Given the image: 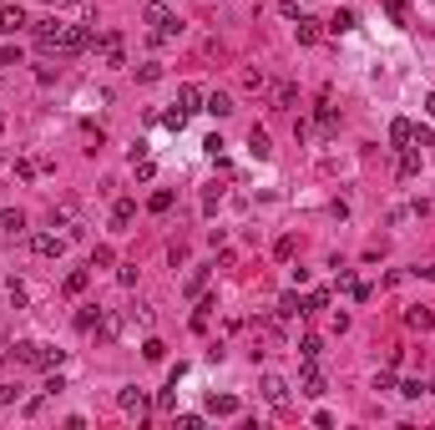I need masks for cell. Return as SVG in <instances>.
I'll return each instance as SVG.
<instances>
[{
  "label": "cell",
  "instance_id": "1",
  "mask_svg": "<svg viewBox=\"0 0 435 430\" xmlns=\"http://www.w3.org/2000/svg\"><path fill=\"white\" fill-rule=\"evenodd\" d=\"M10 359L31 364V370H51V364H61V349H51L41 340H16V344H10Z\"/></svg>",
  "mask_w": 435,
  "mask_h": 430
},
{
  "label": "cell",
  "instance_id": "2",
  "mask_svg": "<svg viewBox=\"0 0 435 430\" xmlns=\"http://www.w3.org/2000/svg\"><path fill=\"white\" fill-rule=\"evenodd\" d=\"M142 21L152 25V41H177V36H183V21H177L162 0H152V5L142 10Z\"/></svg>",
  "mask_w": 435,
  "mask_h": 430
},
{
  "label": "cell",
  "instance_id": "3",
  "mask_svg": "<svg viewBox=\"0 0 435 430\" xmlns=\"http://www.w3.org/2000/svg\"><path fill=\"white\" fill-rule=\"evenodd\" d=\"M92 46V31H86V25H66V31H61V56H76V51H86Z\"/></svg>",
  "mask_w": 435,
  "mask_h": 430
},
{
  "label": "cell",
  "instance_id": "4",
  "mask_svg": "<svg viewBox=\"0 0 435 430\" xmlns=\"http://www.w3.org/2000/svg\"><path fill=\"white\" fill-rule=\"evenodd\" d=\"M299 395H309V400H319V395H324V370H319L314 359H304V375H299Z\"/></svg>",
  "mask_w": 435,
  "mask_h": 430
},
{
  "label": "cell",
  "instance_id": "5",
  "mask_svg": "<svg viewBox=\"0 0 435 430\" xmlns=\"http://www.w3.org/2000/svg\"><path fill=\"white\" fill-rule=\"evenodd\" d=\"M61 31H66L61 21H36L31 25V36H36V46H41V51H56L61 46Z\"/></svg>",
  "mask_w": 435,
  "mask_h": 430
},
{
  "label": "cell",
  "instance_id": "6",
  "mask_svg": "<svg viewBox=\"0 0 435 430\" xmlns=\"http://www.w3.org/2000/svg\"><path fill=\"white\" fill-rule=\"evenodd\" d=\"M31 249L41 253V258H61V253H66V238H56V233H36Z\"/></svg>",
  "mask_w": 435,
  "mask_h": 430
},
{
  "label": "cell",
  "instance_id": "7",
  "mask_svg": "<svg viewBox=\"0 0 435 430\" xmlns=\"http://www.w3.org/2000/svg\"><path fill=\"white\" fill-rule=\"evenodd\" d=\"M25 10L21 5H0V36H16V31H25Z\"/></svg>",
  "mask_w": 435,
  "mask_h": 430
},
{
  "label": "cell",
  "instance_id": "8",
  "mask_svg": "<svg viewBox=\"0 0 435 430\" xmlns=\"http://www.w3.org/2000/svg\"><path fill=\"white\" fill-rule=\"evenodd\" d=\"M117 405L127 410V415H147V395L137 385H127V390H117Z\"/></svg>",
  "mask_w": 435,
  "mask_h": 430
},
{
  "label": "cell",
  "instance_id": "9",
  "mask_svg": "<svg viewBox=\"0 0 435 430\" xmlns=\"http://www.w3.org/2000/svg\"><path fill=\"white\" fill-rule=\"evenodd\" d=\"M132 218H137V203L132 198H117V207H111V233H127V228H132Z\"/></svg>",
  "mask_w": 435,
  "mask_h": 430
},
{
  "label": "cell",
  "instance_id": "10",
  "mask_svg": "<svg viewBox=\"0 0 435 430\" xmlns=\"http://www.w3.org/2000/svg\"><path fill=\"white\" fill-rule=\"evenodd\" d=\"M263 400H268V405H289V380H278V375H263Z\"/></svg>",
  "mask_w": 435,
  "mask_h": 430
},
{
  "label": "cell",
  "instance_id": "11",
  "mask_svg": "<svg viewBox=\"0 0 435 430\" xmlns=\"http://www.w3.org/2000/svg\"><path fill=\"white\" fill-rule=\"evenodd\" d=\"M390 142H395V147H415V122L395 116V122H390Z\"/></svg>",
  "mask_w": 435,
  "mask_h": 430
},
{
  "label": "cell",
  "instance_id": "12",
  "mask_svg": "<svg viewBox=\"0 0 435 430\" xmlns=\"http://www.w3.org/2000/svg\"><path fill=\"white\" fill-rule=\"evenodd\" d=\"M293 31H299V46H314L319 36H324V21H314V16H299V25H293Z\"/></svg>",
  "mask_w": 435,
  "mask_h": 430
},
{
  "label": "cell",
  "instance_id": "13",
  "mask_svg": "<svg viewBox=\"0 0 435 430\" xmlns=\"http://www.w3.org/2000/svg\"><path fill=\"white\" fill-rule=\"evenodd\" d=\"M274 107L278 112H293V107H299V86H293V81H278L274 86Z\"/></svg>",
  "mask_w": 435,
  "mask_h": 430
},
{
  "label": "cell",
  "instance_id": "14",
  "mask_svg": "<svg viewBox=\"0 0 435 430\" xmlns=\"http://www.w3.org/2000/svg\"><path fill=\"white\" fill-rule=\"evenodd\" d=\"M0 233H10V238H21V233H25V213H21V207H5V213H0Z\"/></svg>",
  "mask_w": 435,
  "mask_h": 430
},
{
  "label": "cell",
  "instance_id": "15",
  "mask_svg": "<svg viewBox=\"0 0 435 430\" xmlns=\"http://www.w3.org/2000/svg\"><path fill=\"white\" fill-rule=\"evenodd\" d=\"M177 107H183V112H202V91H198L193 81L177 86Z\"/></svg>",
  "mask_w": 435,
  "mask_h": 430
},
{
  "label": "cell",
  "instance_id": "16",
  "mask_svg": "<svg viewBox=\"0 0 435 430\" xmlns=\"http://www.w3.org/2000/svg\"><path fill=\"white\" fill-rule=\"evenodd\" d=\"M101 314H107V309H96V304H86V309H81V314H76V329H81V334H92V329H96V324H101Z\"/></svg>",
  "mask_w": 435,
  "mask_h": 430
},
{
  "label": "cell",
  "instance_id": "17",
  "mask_svg": "<svg viewBox=\"0 0 435 430\" xmlns=\"http://www.w3.org/2000/svg\"><path fill=\"white\" fill-rule=\"evenodd\" d=\"M248 152H253V157H268V152H274V147H268V132H263V127H253V132H248Z\"/></svg>",
  "mask_w": 435,
  "mask_h": 430
},
{
  "label": "cell",
  "instance_id": "18",
  "mask_svg": "<svg viewBox=\"0 0 435 430\" xmlns=\"http://www.w3.org/2000/svg\"><path fill=\"white\" fill-rule=\"evenodd\" d=\"M202 112H213V116H233V97L213 91V97H208V107H202Z\"/></svg>",
  "mask_w": 435,
  "mask_h": 430
},
{
  "label": "cell",
  "instance_id": "19",
  "mask_svg": "<svg viewBox=\"0 0 435 430\" xmlns=\"http://www.w3.org/2000/svg\"><path fill=\"white\" fill-rule=\"evenodd\" d=\"M405 324H410V329H420V334H425L430 324H435V314H430V309H405Z\"/></svg>",
  "mask_w": 435,
  "mask_h": 430
},
{
  "label": "cell",
  "instance_id": "20",
  "mask_svg": "<svg viewBox=\"0 0 435 430\" xmlns=\"http://www.w3.org/2000/svg\"><path fill=\"white\" fill-rule=\"evenodd\" d=\"M420 173V152L415 147H400V177H415Z\"/></svg>",
  "mask_w": 435,
  "mask_h": 430
},
{
  "label": "cell",
  "instance_id": "21",
  "mask_svg": "<svg viewBox=\"0 0 435 430\" xmlns=\"http://www.w3.org/2000/svg\"><path fill=\"white\" fill-rule=\"evenodd\" d=\"M213 309H218V304H213V299H202V304L193 309V329H198V334H202V329H208V319H213Z\"/></svg>",
  "mask_w": 435,
  "mask_h": 430
},
{
  "label": "cell",
  "instance_id": "22",
  "mask_svg": "<svg viewBox=\"0 0 435 430\" xmlns=\"http://www.w3.org/2000/svg\"><path fill=\"white\" fill-rule=\"evenodd\" d=\"M208 410H213V415H238V400H233V395H213Z\"/></svg>",
  "mask_w": 435,
  "mask_h": 430
},
{
  "label": "cell",
  "instance_id": "23",
  "mask_svg": "<svg viewBox=\"0 0 435 430\" xmlns=\"http://www.w3.org/2000/svg\"><path fill=\"white\" fill-rule=\"evenodd\" d=\"M96 334H101V340H117V334H122V319H117V314H101Z\"/></svg>",
  "mask_w": 435,
  "mask_h": 430
},
{
  "label": "cell",
  "instance_id": "24",
  "mask_svg": "<svg viewBox=\"0 0 435 430\" xmlns=\"http://www.w3.org/2000/svg\"><path fill=\"white\" fill-rule=\"evenodd\" d=\"M278 314H284V319L304 314V299H299V294H284V299H278Z\"/></svg>",
  "mask_w": 435,
  "mask_h": 430
},
{
  "label": "cell",
  "instance_id": "25",
  "mask_svg": "<svg viewBox=\"0 0 435 430\" xmlns=\"http://www.w3.org/2000/svg\"><path fill=\"white\" fill-rule=\"evenodd\" d=\"M147 207H152V213H168V207H172V188H157L147 198Z\"/></svg>",
  "mask_w": 435,
  "mask_h": 430
},
{
  "label": "cell",
  "instance_id": "26",
  "mask_svg": "<svg viewBox=\"0 0 435 430\" xmlns=\"http://www.w3.org/2000/svg\"><path fill=\"white\" fill-rule=\"evenodd\" d=\"M86 283H92V273H86V268H71L66 273V294H81Z\"/></svg>",
  "mask_w": 435,
  "mask_h": 430
},
{
  "label": "cell",
  "instance_id": "27",
  "mask_svg": "<svg viewBox=\"0 0 435 430\" xmlns=\"http://www.w3.org/2000/svg\"><path fill=\"white\" fill-rule=\"evenodd\" d=\"M259 334H263V344H284V329H278V319H263V324H259Z\"/></svg>",
  "mask_w": 435,
  "mask_h": 430
},
{
  "label": "cell",
  "instance_id": "28",
  "mask_svg": "<svg viewBox=\"0 0 435 430\" xmlns=\"http://www.w3.org/2000/svg\"><path fill=\"white\" fill-rule=\"evenodd\" d=\"M111 264H117V253H111L107 243H96L92 249V268H111Z\"/></svg>",
  "mask_w": 435,
  "mask_h": 430
},
{
  "label": "cell",
  "instance_id": "29",
  "mask_svg": "<svg viewBox=\"0 0 435 430\" xmlns=\"http://www.w3.org/2000/svg\"><path fill=\"white\" fill-rule=\"evenodd\" d=\"M395 390H400L405 400H420V395H430V385H425V380H405V385H395Z\"/></svg>",
  "mask_w": 435,
  "mask_h": 430
},
{
  "label": "cell",
  "instance_id": "30",
  "mask_svg": "<svg viewBox=\"0 0 435 430\" xmlns=\"http://www.w3.org/2000/svg\"><path fill=\"white\" fill-rule=\"evenodd\" d=\"M137 81H162V66H157V61H142V66H137Z\"/></svg>",
  "mask_w": 435,
  "mask_h": 430
},
{
  "label": "cell",
  "instance_id": "31",
  "mask_svg": "<svg viewBox=\"0 0 435 430\" xmlns=\"http://www.w3.org/2000/svg\"><path fill=\"white\" fill-rule=\"evenodd\" d=\"M36 173H41V162H36V157H21V162H16V177H21V182H31Z\"/></svg>",
  "mask_w": 435,
  "mask_h": 430
},
{
  "label": "cell",
  "instance_id": "32",
  "mask_svg": "<svg viewBox=\"0 0 435 430\" xmlns=\"http://www.w3.org/2000/svg\"><path fill=\"white\" fill-rule=\"evenodd\" d=\"M132 167H137V177H142V182L157 177V162H152V157H132Z\"/></svg>",
  "mask_w": 435,
  "mask_h": 430
},
{
  "label": "cell",
  "instance_id": "33",
  "mask_svg": "<svg viewBox=\"0 0 435 430\" xmlns=\"http://www.w3.org/2000/svg\"><path fill=\"white\" fill-rule=\"evenodd\" d=\"M16 400H21V385H10V380H0V410H5V405H16Z\"/></svg>",
  "mask_w": 435,
  "mask_h": 430
},
{
  "label": "cell",
  "instance_id": "34",
  "mask_svg": "<svg viewBox=\"0 0 435 430\" xmlns=\"http://www.w3.org/2000/svg\"><path fill=\"white\" fill-rule=\"evenodd\" d=\"M202 289H208V268H193L187 273V294H202Z\"/></svg>",
  "mask_w": 435,
  "mask_h": 430
},
{
  "label": "cell",
  "instance_id": "35",
  "mask_svg": "<svg viewBox=\"0 0 435 430\" xmlns=\"http://www.w3.org/2000/svg\"><path fill=\"white\" fill-rule=\"evenodd\" d=\"M324 304H329V294H324V289H314L309 299H304V314H319V309H324Z\"/></svg>",
  "mask_w": 435,
  "mask_h": 430
},
{
  "label": "cell",
  "instance_id": "36",
  "mask_svg": "<svg viewBox=\"0 0 435 430\" xmlns=\"http://www.w3.org/2000/svg\"><path fill=\"white\" fill-rule=\"evenodd\" d=\"M350 25H354V10H339V16L329 21V31H334V36H344V31H350Z\"/></svg>",
  "mask_w": 435,
  "mask_h": 430
},
{
  "label": "cell",
  "instance_id": "37",
  "mask_svg": "<svg viewBox=\"0 0 435 430\" xmlns=\"http://www.w3.org/2000/svg\"><path fill=\"white\" fill-rule=\"evenodd\" d=\"M243 86L248 91H268V76L263 71H243Z\"/></svg>",
  "mask_w": 435,
  "mask_h": 430
},
{
  "label": "cell",
  "instance_id": "38",
  "mask_svg": "<svg viewBox=\"0 0 435 430\" xmlns=\"http://www.w3.org/2000/svg\"><path fill=\"white\" fill-rule=\"evenodd\" d=\"M319 349H324V340H314V334H309V340H299V355L304 359H319Z\"/></svg>",
  "mask_w": 435,
  "mask_h": 430
},
{
  "label": "cell",
  "instance_id": "39",
  "mask_svg": "<svg viewBox=\"0 0 435 430\" xmlns=\"http://www.w3.org/2000/svg\"><path fill=\"white\" fill-rule=\"evenodd\" d=\"M218 203H223V188H208V192H202V213H218Z\"/></svg>",
  "mask_w": 435,
  "mask_h": 430
},
{
  "label": "cell",
  "instance_id": "40",
  "mask_svg": "<svg viewBox=\"0 0 435 430\" xmlns=\"http://www.w3.org/2000/svg\"><path fill=\"white\" fill-rule=\"evenodd\" d=\"M142 355H147V359H152V364H157V359H162V355H168V344H162V340H147V344H142Z\"/></svg>",
  "mask_w": 435,
  "mask_h": 430
},
{
  "label": "cell",
  "instance_id": "41",
  "mask_svg": "<svg viewBox=\"0 0 435 430\" xmlns=\"http://www.w3.org/2000/svg\"><path fill=\"white\" fill-rule=\"evenodd\" d=\"M117 283H122V289H132V283H137V264H122L117 268Z\"/></svg>",
  "mask_w": 435,
  "mask_h": 430
},
{
  "label": "cell",
  "instance_id": "42",
  "mask_svg": "<svg viewBox=\"0 0 435 430\" xmlns=\"http://www.w3.org/2000/svg\"><path fill=\"white\" fill-rule=\"evenodd\" d=\"M375 390H380V395H385V390H395V370H380V375H375Z\"/></svg>",
  "mask_w": 435,
  "mask_h": 430
},
{
  "label": "cell",
  "instance_id": "43",
  "mask_svg": "<svg viewBox=\"0 0 435 430\" xmlns=\"http://www.w3.org/2000/svg\"><path fill=\"white\" fill-rule=\"evenodd\" d=\"M0 66H21V51L16 46H0Z\"/></svg>",
  "mask_w": 435,
  "mask_h": 430
},
{
  "label": "cell",
  "instance_id": "44",
  "mask_svg": "<svg viewBox=\"0 0 435 430\" xmlns=\"http://www.w3.org/2000/svg\"><path fill=\"white\" fill-rule=\"evenodd\" d=\"M162 122H168V127H172V132H183V122H187V112H183V107H177V112H168V116H162Z\"/></svg>",
  "mask_w": 435,
  "mask_h": 430
},
{
  "label": "cell",
  "instance_id": "45",
  "mask_svg": "<svg viewBox=\"0 0 435 430\" xmlns=\"http://www.w3.org/2000/svg\"><path fill=\"white\" fill-rule=\"evenodd\" d=\"M41 390H46V395H51V400H56V395H61V390H66V380H61V375H51V380H46Z\"/></svg>",
  "mask_w": 435,
  "mask_h": 430
},
{
  "label": "cell",
  "instance_id": "46",
  "mask_svg": "<svg viewBox=\"0 0 435 430\" xmlns=\"http://www.w3.org/2000/svg\"><path fill=\"white\" fill-rule=\"evenodd\" d=\"M46 400H51L46 390H41V395H36V400H25V415H41V410H46Z\"/></svg>",
  "mask_w": 435,
  "mask_h": 430
},
{
  "label": "cell",
  "instance_id": "47",
  "mask_svg": "<svg viewBox=\"0 0 435 430\" xmlns=\"http://www.w3.org/2000/svg\"><path fill=\"white\" fill-rule=\"evenodd\" d=\"M46 5H56V10H81L86 0H46Z\"/></svg>",
  "mask_w": 435,
  "mask_h": 430
},
{
  "label": "cell",
  "instance_id": "48",
  "mask_svg": "<svg viewBox=\"0 0 435 430\" xmlns=\"http://www.w3.org/2000/svg\"><path fill=\"white\" fill-rule=\"evenodd\" d=\"M425 112H430V116H435V91H430V97H425Z\"/></svg>",
  "mask_w": 435,
  "mask_h": 430
},
{
  "label": "cell",
  "instance_id": "49",
  "mask_svg": "<svg viewBox=\"0 0 435 430\" xmlns=\"http://www.w3.org/2000/svg\"><path fill=\"white\" fill-rule=\"evenodd\" d=\"M0 132H5V112H0Z\"/></svg>",
  "mask_w": 435,
  "mask_h": 430
},
{
  "label": "cell",
  "instance_id": "50",
  "mask_svg": "<svg viewBox=\"0 0 435 430\" xmlns=\"http://www.w3.org/2000/svg\"><path fill=\"white\" fill-rule=\"evenodd\" d=\"M0 173H5V152H0Z\"/></svg>",
  "mask_w": 435,
  "mask_h": 430
}]
</instances>
